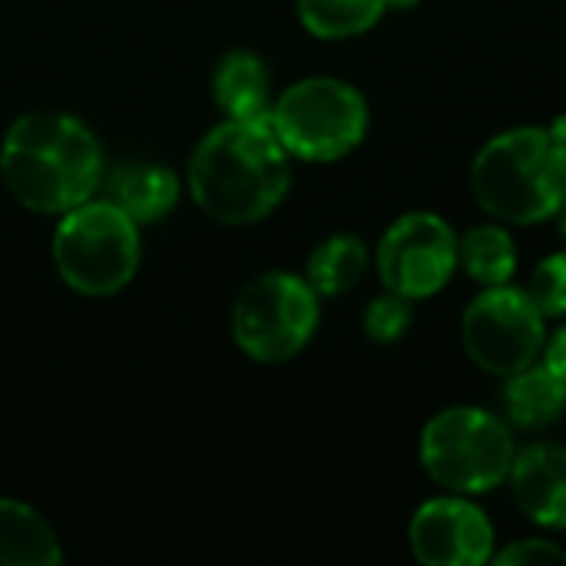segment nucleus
<instances>
[{
  "label": "nucleus",
  "instance_id": "dca6fc26",
  "mask_svg": "<svg viewBox=\"0 0 566 566\" xmlns=\"http://www.w3.org/2000/svg\"><path fill=\"white\" fill-rule=\"evenodd\" d=\"M371 265V255H368V245L358 239V235H332L325 239L322 245H315V252L308 255V265H305V282L315 289V295H345L352 292L365 272Z\"/></svg>",
  "mask_w": 566,
  "mask_h": 566
},
{
  "label": "nucleus",
  "instance_id": "ddd939ff",
  "mask_svg": "<svg viewBox=\"0 0 566 566\" xmlns=\"http://www.w3.org/2000/svg\"><path fill=\"white\" fill-rule=\"evenodd\" d=\"M179 176L159 163H126L106 179V199L119 206L136 226L166 219L179 202Z\"/></svg>",
  "mask_w": 566,
  "mask_h": 566
},
{
  "label": "nucleus",
  "instance_id": "20e7f679",
  "mask_svg": "<svg viewBox=\"0 0 566 566\" xmlns=\"http://www.w3.org/2000/svg\"><path fill=\"white\" fill-rule=\"evenodd\" d=\"M53 265L60 279L86 295L106 298L123 292L139 269V226L109 199H86L60 216L53 232Z\"/></svg>",
  "mask_w": 566,
  "mask_h": 566
},
{
  "label": "nucleus",
  "instance_id": "1a4fd4ad",
  "mask_svg": "<svg viewBox=\"0 0 566 566\" xmlns=\"http://www.w3.org/2000/svg\"><path fill=\"white\" fill-rule=\"evenodd\" d=\"M458 235L434 212H408L395 219L375 252L385 289L411 302L438 295L458 272Z\"/></svg>",
  "mask_w": 566,
  "mask_h": 566
},
{
  "label": "nucleus",
  "instance_id": "4468645a",
  "mask_svg": "<svg viewBox=\"0 0 566 566\" xmlns=\"http://www.w3.org/2000/svg\"><path fill=\"white\" fill-rule=\"evenodd\" d=\"M56 531L30 504L0 497V566H60Z\"/></svg>",
  "mask_w": 566,
  "mask_h": 566
},
{
  "label": "nucleus",
  "instance_id": "9d476101",
  "mask_svg": "<svg viewBox=\"0 0 566 566\" xmlns=\"http://www.w3.org/2000/svg\"><path fill=\"white\" fill-rule=\"evenodd\" d=\"M408 544L424 566H481L494 554V524L464 494L434 497L415 511Z\"/></svg>",
  "mask_w": 566,
  "mask_h": 566
},
{
  "label": "nucleus",
  "instance_id": "aec40b11",
  "mask_svg": "<svg viewBox=\"0 0 566 566\" xmlns=\"http://www.w3.org/2000/svg\"><path fill=\"white\" fill-rule=\"evenodd\" d=\"M527 295L534 298V305L544 312V318H564L566 315V252L547 255L527 285Z\"/></svg>",
  "mask_w": 566,
  "mask_h": 566
},
{
  "label": "nucleus",
  "instance_id": "39448f33",
  "mask_svg": "<svg viewBox=\"0 0 566 566\" xmlns=\"http://www.w3.org/2000/svg\"><path fill=\"white\" fill-rule=\"evenodd\" d=\"M514 458L517 444L511 428L484 408H444L421 431V464L451 494L471 497L501 488Z\"/></svg>",
  "mask_w": 566,
  "mask_h": 566
},
{
  "label": "nucleus",
  "instance_id": "0eeeda50",
  "mask_svg": "<svg viewBox=\"0 0 566 566\" xmlns=\"http://www.w3.org/2000/svg\"><path fill=\"white\" fill-rule=\"evenodd\" d=\"M318 328V295L292 272L255 275L232 305V338L259 365L292 361Z\"/></svg>",
  "mask_w": 566,
  "mask_h": 566
},
{
  "label": "nucleus",
  "instance_id": "f3484780",
  "mask_svg": "<svg viewBox=\"0 0 566 566\" xmlns=\"http://www.w3.org/2000/svg\"><path fill=\"white\" fill-rule=\"evenodd\" d=\"M302 27L318 40H348L368 33L388 10L385 0H295Z\"/></svg>",
  "mask_w": 566,
  "mask_h": 566
},
{
  "label": "nucleus",
  "instance_id": "6ab92c4d",
  "mask_svg": "<svg viewBox=\"0 0 566 566\" xmlns=\"http://www.w3.org/2000/svg\"><path fill=\"white\" fill-rule=\"evenodd\" d=\"M411 322H415L411 298H405L391 289L385 295L371 298V305L365 308V335L378 345H391V342L405 338Z\"/></svg>",
  "mask_w": 566,
  "mask_h": 566
},
{
  "label": "nucleus",
  "instance_id": "423d86ee",
  "mask_svg": "<svg viewBox=\"0 0 566 566\" xmlns=\"http://www.w3.org/2000/svg\"><path fill=\"white\" fill-rule=\"evenodd\" d=\"M269 123L289 156L335 163L361 146L368 133V103L345 80L308 76L272 103Z\"/></svg>",
  "mask_w": 566,
  "mask_h": 566
},
{
  "label": "nucleus",
  "instance_id": "412c9836",
  "mask_svg": "<svg viewBox=\"0 0 566 566\" xmlns=\"http://www.w3.org/2000/svg\"><path fill=\"white\" fill-rule=\"evenodd\" d=\"M491 560L504 566H566V551L544 537H524V541H514L511 547L491 554Z\"/></svg>",
  "mask_w": 566,
  "mask_h": 566
},
{
  "label": "nucleus",
  "instance_id": "f257e3e1",
  "mask_svg": "<svg viewBox=\"0 0 566 566\" xmlns=\"http://www.w3.org/2000/svg\"><path fill=\"white\" fill-rule=\"evenodd\" d=\"M289 186V149L269 119H226L199 139L189 159V192L222 226H252L272 216Z\"/></svg>",
  "mask_w": 566,
  "mask_h": 566
},
{
  "label": "nucleus",
  "instance_id": "f03ea898",
  "mask_svg": "<svg viewBox=\"0 0 566 566\" xmlns=\"http://www.w3.org/2000/svg\"><path fill=\"white\" fill-rule=\"evenodd\" d=\"M103 149L93 129L53 109L23 113L0 143V179L10 196L40 216H63L103 186Z\"/></svg>",
  "mask_w": 566,
  "mask_h": 566
},
{
  "label": "nucleus",
  "instance_id": "9b49d317",
  "mask_svg": "<svg viewBox=\"0 0 566 566\" xmlns=\"http://www.w3.org/2000/svg\"><path fill=\"white\" fill-rule=\"evenodd\" d=\"M517 507L541 527L566 531V448L531 444L507 474Z\"/></svg>",
  "mask_w": 566,
  "mask_h": 566
},
{
  "label": "nucleus",
  "instance_id": "2eb2a0df",
  "mask_svg": "<svg viewBox=\"0 0 566 566\" xmlns=\"http://www.w3.org/2000/svg\"><path fill=\"white\" fill-rule=\"evenodd\" d=\"M504 408L517 428H547L566 411V381L557 378L547 365H527L507 375Z\"/></svg>",
  "mask_w": 566,
  "mask_h": 566
},
{
  "label": "nucleus",
  "instance_id": "7ed1b4c3",
  "mask_svg": "<svg viewBox=\"0 0 566 566\" xmlns=\"http://www.w3.org/2000/svg\"><path fill=\"white\" fill-rule=\"evenodd\" d=\"M478 206L511 226H537L566 206V116L517 126L481 146L471 166Z\"/></svg>",
  "mask_w": 566,
  "mask_h": 566
},
{
  "label": "nucleus",
  "instance_id": "b1692460",
  "mask_svg": "<svg viewBox=\"0 0 566 566\" xmlns=\"http://www.w3.org/2000/svg\"><path fill=\"white\" fill-rule=\"evenodd\" d=\"M560 229H564V235H566V206L560 209Z\"/></svg>",
  "mask_w": 566,
  "mask_h": 566
},
{
  "label": "nucleus",
  "instance_id": "a211bd4d",
  "mask_svg": "<svg viewBox=\"0 0 566 566\" xmlns=\"http://www.w3.org/2000/svg\"><path fill=\"white\" fill-rule=\"evenodd\" d=\"M458 252L464 262V272L481 285H504L511 282L517 269V245L514 235L504 226H474L458 239Z\"/></svg>",
  "mask_w": 566,
  "mask_h": 566
},
{
  "label": "nucleus",
  "instance_id": "f8f14e48",
  "mask_svg": "<svg viewBox=\"0 0 566 566\" xmlns=\"http://www.w3.org/2000/svg\"><path fill=\"white\" fill-rule=\"evenodd\" d=\"M212 99L226 119H269L275 99L265 60L249 50H229L212 70Z\"/></svg>",
  "mask_w": 566,
  "mask_h": 566
},
{
  "label": "nucleus",
  "instance_id": "5701e85b",
  "mask_svg": "<svg viewBox=\"0 0 566 566\" xmlns=\"http://www.w3.org/2000/svg\"><path fill=\"white\" fill-rule=\"evenodd\" d=\"M388 3V10H411V7H418V0H385Z\"/></svg>",
  "mask_w": 566,
  "mask_h": 566
},
{
  "label": "nucleus",
  "instance_id": "4be33fe9",
  "mask_svg": "<svg viewBox=\"0 0 566 566\" xmlns=\"http://www.w3.org/2000/svg\"><path fill=\"white\" fill-rule=\"evenodd\" d=\"M544 365L566 381V325H560L547 342H544Z\"/></svg>",
  "mask_w": 566,
  "mask_h": 566
},
{
  "label": "nucleus",
  "instance_id": "6e6552de",
  "mask_svg": "<svg viewBox=\"0 0 566 566\" xmlns=\"http://www.w3.org/2000/svg\"><path fill=\"white\" fill-rule=\"evenodd\" d=\"M464 352L488 375H514L537 361L547 342L544 312L534 305L527 289L484 285V292L464 308L461 318Z\"/></svg>",
  "mask_w": 566,
  "mask_h": 566
}]
</instances>
